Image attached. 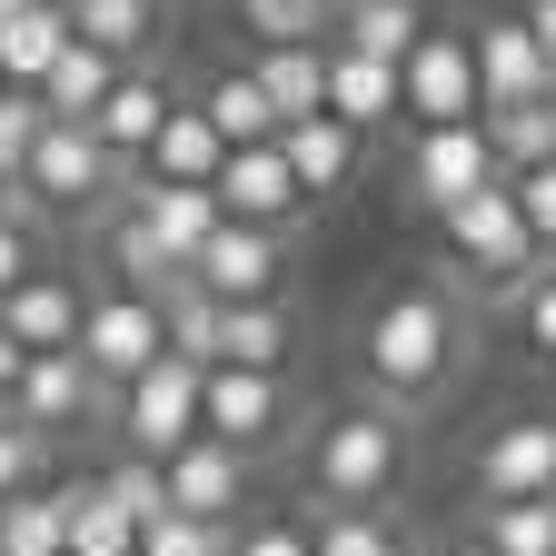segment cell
<instances>
[{
    "label": "cell",
    "mask_w": 556,
    "mask_h": 556,
    "mask_svg": "<svg viewBox=\"0 0 556 556\" xmlns=\"http://www.w3.org/2000/svg\"><path fill=\"white\" fill-rule=\"evenodd\" d=\"M160 21H169V0H70V30H80L100 60H119V70H150Z\"/></svg>",
    "instance_id": "18"
},
{
    "label": "cell",
    "mask_w": 556,
    "mask_h": 556,
    "mask_svg": "<svg viewBox=\"0 0 556 556\" xmlns=\"http://www.w3.org/2000/svg\"><path fill=\"white\" fill-rule=\"evenodd\" d=\"M467 358V308L438 289V278H417V289L378 299L368 328H358V368L378 388V407H428Z\"/></svg>",
    "instance_id": "1"
},
{
    "label": "cell",
    "mask_w": 556,
    "mask_h": 556,
    "mask_svg": "<svg viewBox=\"0 0 556 556\" xmlns=\"http://www.w3.org/2000/svg\"><path fill=\"white\" fill-rule=\"evenodd\" d=\"M308 477H318V497L328 507H388L397 497V477H407V428H397V407H348L318 428L308 447Z\"/></svg>",
    "instance_id": "2"
},
{
    "label": "cell",
    "mask_w": 556,
    "mask_h": 556,
    "mask_svg": "<svg viewBox=\"0 0 556 556\" xmlns=\"http://www.w3.org/2000/svg\"><path fill=\"white\" fill-rule=\"evenodd\" d=\"M189 278H199L219 308H268V299H278V278H289V239H268V229H229V219H219V239L199 249Z\"/></svg>",
    "instance_id": "13"
},
{
    "label": "cell",
    "mask_w": 556,
    "mask_h": 556,
    "mask_svg": "<svg viewBox=\"0 0 556 556\" xmlns=\"http://www.w3.org/2000/svg\"><path fill=\"white\" fill-rule=\"evenodd\" d=\"M477 546L486 556H556V497H536V507H486Z\"/></svg>",
    "instance_id": "33"
},
{
    "label": "cell",
    "mask_w": 556,
    "mask_h": 556,
    "mask_svg": "<svg viewBox=\"0 0 556 556\" xmlns=\"http://www.w3.org/2000/svg\"><path fill=\"white\" fill-rule=\"evenodd\" d=\"M438 556H486V546H477V536H457V546H438Z\"/></svg>",
    "instance_id": "46"
},
{
    "label": "cell",
    "mask_w": 556,
    "mask_h": 556,
    "mask_svg": "<svg viewBox=\"0 0 556 556\" xmlns=\"http://www.w3.org/2000/svg\"><path fill=\"white\" fill-rule=\"evenodd\" d=\"M0 208H11V179H0Z\"/></svg>",
    "instance_id": "48"
},
{
    "label": "cell",
    "mask_w": 556,
    "mask_h": 556,
    "mask_svg": "<svg viewBox=\"0 0 556 556\" xmlns=\"http://www.w3.org/2000/svg\"><path fill=\"white\" fill-rule=\"evenodd\" d=\"M407 189H417V208H467L477 189H507V169H497V139H486V119H467V129H417L407 139Z\"/></svg>",
    "instance_id": "9"
},
{
    "label": "cell",
    "mask_w": 556,
    "mask_h": 556,
    "mask_svg": "<svg viewBox=\"0 0 556 556\" xmlns=\"http://www.w3.org/2000/svg\"><path fill=\"white\" fill-rule=\"evenodd\" d=\"M0 556H70V497L50 486H30L21 507H0Z\"/></svg>",
    "instance_id": "31"
},
{
    "label": "cell",
    "mask_w": 556,
    "mask_h": 556,
    "mask_svg": "<svg viewBox=\"0 0 556 556\" xmlns=\"http://www.w3.org/2000/svg\"><path fill=\"white\" fill-rule=\"evenodd\" d=\"M21 368H30V358H21V338L0 328V417H11V397H21Z\"/></svg>",
    "instance_id": "43"
},
{
    "label": "cell",
    "mask_w": 556,
    "mask_h": 556,
    "mask_svg": "<svg viewBox=\"0 0 556 556\" xmlns=\"http://www.w3.org/2000/svg\"><path fill=\"white\" fill-rule=\"evenodd\" d=\"M438 239H447V268L467 278V289H527V278L546 268L536 258V239H527V208H517V189H477L467 208H447L438 219Z\"/></svg>",
    "instance_id": "3"
},
{
    "label": "cell",
    "mask_w": 556,
    "mask_h": 556,
    "mask_svg": "<svg viewBox=\"0 0 556 556\" xmlns=\"http://www.w3.org/2000/svg\"><path fill=\"white\" fill-rule=\"evenodd\" d=\"M169 119H179V100H169L160 70H119V90H110V110H100L90 129H100V150H110L119 169H150V150H160Z\"/></svg>",
    "instance_id": "16"
},
{
    "label": "cell",
    "mask_w": 556,
    "mask_h": 556,
    "mask_svg": "<svg viewBox=\"0 0 556 556\" xmlns=\"http://www.w3.org/2000/svg\"><path fill=\"white\" fill-rule=\"evenodd\" d=\"M219 169H229V139L208 129V110H179L139 179H150V189H219Z\"/></svg>",
    "instance_id": "19"
},
{
    "label": "cell",
    "mask_w": 556,
    "mask_h": 556,
    "mask_svg": "<svg viewBox=\"0 0 556 556\" xmlns=\"http://www.w3.org/2000/svg\"><path fill=\"white\" fill-rule=\"evenodd\" d=\"M249 80L268 90L278 129H299V119H328V50H258V60H249Z\"/></svg>",
    "instance_id": "21"
},
{
    "label": "cell",
    "mask_w": 556,
    "mask_h": 556,
    "mask_svg": "<svg viewBox=\"0 0 556 556\" xmlns=\"http://www.w3.org/2000/svg\"><path fill=\"white\" fill-rule=\"evenodd\" d=\"M417 40H428V11H417V0H358V11L338 21V50H368L388 70H407Z\"/></svg>",
    "instance_id": "27"
},
{
    "label": "cell",
    "mask_w": 556,
    "mask_h": 556,
    "mask_svg": "<svg viewBox=\"0 0 556 556\" xmlns=\"http://www.w3.org/2000/svg\"><path fill=\"white\" fill-rule=\"evenodd\" d=\"M139 556H229L219 527H189V517H160L150 536H139Z\"/></svg>",
    "instance_id": "41"
},
{
    "label": "cell",
    "mask_w": 556,
    "mask_h": 556,
    "mask_svg": "<svg viewBox=\"0 0 556 556\" xmlns=\"http://www.w3.org/2000/svg\"><path fill=\"white\" fill-rule=\"evenodd\" d=\"M477 497L486 507H536V497H556V417L546 407L536 417H507V428L477 447Z\"/></svg>",
    "instance_id": "12"
},
{
    "label": "cell",
    "mask_w": 556,
    "mask_h": 556,
    "mask_svg": "<svg viewBox=\"0 0 556 556\" xmlns=\"http://www.w3.org/2000/svg\"><path fill=\"white\" fill-rule=\"evenodd\" d=\"M199 388H208V368L160 358L150 378L119 397V438H129V457H139V467H169L179 447H199Z\"/></svg>",
    "instance_id": "8"
},
{
    "label": "cell",
    "mask_w": 556,
    "mask_h": 556,
    "mask_svg": "<svg viewBox=\"0 0 556 556\" xmlns=\"http://www.w3.org/2000/svg\"><path fill=\"white\" fill-rule=\"evenodd\" d=\"M119 189H129V169L100 150V129H80V119H50L40 150H30V169H21V199L30 208H60V219H90V208H110Z\"/></svg>",
    "instance_id": "4"
},
{
    "label": "cell",
    "mask_w": 556,
    "mask_h": 556,
    "mask_svg": "<svg viewBox=\"0 0 556 556\" xmlns=\"http://www.w3.org/2000/svg\"><path fill=\"white\" fill-rule=\"evenodd\" d=\"M219 219L229 229H268V239H289L299 219H308V189H299V169H289V150H229V169H219Z\"/></svg>",
    "instance_id": "11"
},
{
    "label": "cell",
    "mask_w": 556,
    "mask_h": 556,
    "mask_svg": "<svg viewBox=\"0 0 556 556\" xmlns=\"http://www.w3.org/2000/svg\"><path fill=\"white\" fill-rule=\"evenodd\" d=\"M110 90H119V60H100L90 40H70V50H60V70L40 80V110H50V119H80V129H90V119L110 110Z\"/></svg>",
    "instance_id": "25"
},
{
    "label": "cell",
    "mask_w": 556,
    "mask_h": 556,
    "mask_svg": "<svg viewBox=\"0 0 556 556\" xmlns=\"http://www.w3.org/2000/svg\"><path fill=\"white\" fill-rule=\"evenodd\" d=\"M70 40H80V30H70L60 0H40L30 21H11V30H0V90H30V100H40V80L60 70V50H70Z\"/></svg>",
    "instance_id": "22"
},
{
    "label": "cell",
    "mask_w": 556,
    "mask_h": 556,
    "mask_svg": "<svg viewBox=\"0 0 556 556\" xmlns=\"http://www.w3.org/2000/svg\"><path fill=\"white\" fill-rule=\"evenodd\" d=\"M397 110H407L417 129H467V119H486L477 40H467V30H428V40H417V60L397 70Z\"/></svg>",
    "instance_id": "7"
},
{
    "label": "cell",
    "mask_w": 556,
    "mask_h": 556,
    "mask_svg": "<svg viewBox=\"0 0 556 556\" xmlns=\"http://www.w3.org/2000/svg\"><path fill=\"white\" fill-rule=\"evenodd\" d=\"M527 21H536V40H546V60H556V0H536Z\"/></svg>",
    "instance_id": "44"
},
{
    "label": "cell",
    "mask_w": 556,
    "mask_h": 556,
    "mask_svg": "<svg viewBox=\"0 0 556 556\" xmlns=\"http://www.w3.org/2000/svg\"><path fill=\"white\" fill-rule=\"evenodd\" d=\"M40 11V0H0V30H11V21H30Z\"/></svg>",
    "instance_id": "45"
},
{
    "label": "cell",
    "mask_w": 556,
    "mask_h": 556,
    "mask_svg": "<svg viewBox=\"0 0 556 556\" xmlns=\"http://www.w3.org/2000/svg\"><path fill=\"white\" fill-rule=\"evenodd\" d=\"M199 110H208V129H219L229 150H268V139H278V110H268V90L249 80V70H219Z\"/></svg>",
    "instance_id": "29"
},
{
    "label": "cell",
    "mask_w": 556,
    "mask_h": 556,
    "mask_svg": "<svg viewBox=\"0 0 556 556\" xmlns=\"http://www.w3.org/2000/svg\"><path fill=\"white\" fill-rule=\"evenodd\" d=\"M0 328L21 338V358H60V348H80V328H90V299H80V278L70 268H40L30 289L0 308Z\"/></svg>",
    "instance_id": "17"
},
{
    "label": "cell",
    "mask_w": 556,
    "mask_h": 556,
    "mask_svg": "<svg viewBox=\"0 0 556 556\" xmlns=\"http://www.w3.org/2000/svg\"><path fill=\"white\" fill-rule=\"evenodd\" d=\"M160 358H169V318H160V299L100 289V299H90V328H80V368H90L110 397H129Z\"/></svg>",
    "instance_id": "5"
},
{
    "label": "cell",
    "mask_w": 556,
    "mask_h": 556,
    "mask_svg": "<svg viewBox=\"0 0 556 556\" xmlns=\"http://www.w3.org/2000/svg\"><path fill=\"white\" fill-rule=\"evenodd\" d=\"M278 150H289L308 199H328V189H348V169H358V129L348 119H299V129H278Z\"/></svg>",
    "instance_id": "26"
},
{
    "label": "cell",
    "mask_w": 556,
    "mask_h": 556,
    "mask_svg": "<svg viewBox=\"0 0 556 556\" xmlns=\"http://www.w3.org/2000/svg\"><path fill=\"white\" fill-rule=\"evenodd\" d=\"M21 189H11V208H0V308H11L21 289H30V278H40V239H30V219H21Z\"/></svg>",
    "instance_id": "36"
},
{
    "label": "cell",
    "mask_w": 556,
    "mask_h": 556,
    "mask_svg": "<svg viewBox=\"0 0 556 556\" xmlns=\"http://www.w3.org/2000/svg\"><path fill=\"white\" fill-rule=\"evenodd\" d=\"M60 497H70V556H139V536H150V527H139L100 477H90V486H60Z\"/></svg>",
    "instance_id": "28"
},
{
    "label": "cell",
    "mask_w": 556,
    "mask_h": 556,
    "mask_svg": "<svg viewBox=\"0 0 556 556\" xmlns=\"http://www.w3.org/2000/svg\"><path fill=\"white\" fill-rule=\"evenodd\" d=\"M160 318H169V358H189V368H208V358H219V299H208L199 278L160 289Z\"/></svg>",
    "instance_id": "32"
},
{
    "label": "cell",
    "mask_w": 556,
    "mask_h": 556,
    "mask_svg": "<svg viewBox=\"0 0 556 556\" xmlns=\"http://www.w3.org/2000/svg\"><path fill=\"white\" fill-rule=\"evenodd\" d=\"M160 486H169V517L229 536V517H239V497H249V457H229L219 438H199V447H179V457L160 467Z\"/></svg>",
    "instance_id": "15"
},
{
    "label": "cell",
    "mask_w": 556,
    "mask_h": 556,
    "mask_svg": "<svg viewBox=\"0 0 556 556\" xmlns=\"http://www.w3.org/2000/svg\"><path fill=\"white\" fill-rule=\"evenodd\" d=\"M328 11H338V21H348V11H358V0H328Z\"/></svg>",
    "instance_id": "47"
},
{
    "label": "cell",
    "mask_w": 556,
    "mask_h": 556,
    "mask_svg": "<svg viewBox=\"0 0 556 556\" xmlns=\"http://www.w3.org/2000/svg\"><path fill=\"white\" fill-rule=\"evenodd\" d=\"M60 11H70V0H60Z\"/></svg>",
    "instance_id": "49"
},
{
    "label": "cell",
    "mask_w": 556,
    "mask_h": 556,
    "mask_svg": "<svg viewBox=\"0 0 556 556\" xmlns=\"http://www.w3.org/2000/svg\"><path fill=\"white\" fill-rule=\"evenodd\" d=\"M517 189V208H527V239H536V258L556 268V160L546 169H527V179H507Z\"/></svg>",
    "instance_id": "39"
},
{
    "label": "cell",
    "mask_w": 556,
    "mask_h": 556,
    "mask_svg": "<svg viewBox=\"0 0 556 556\" xmlns=\"http://www.w3.org/2000/svg\"><path fill=\"white\" fill-rule=\"evenodd\" d=\"M477 90H486V119H517V110H546L556 100V60L536 40V21H477Z\"/></svg>",
    "instance_id": "10"
},
{
    "label": "cell",
    "mask_w": 556,
    "mask_h": 556,
    "mask_svg": "<svg viewBox=\"0 0 556 556\" xmlns=\"http://www.w3.org/2000/svg\"><path fill=\"white\" fill-rule=\"evenodd\" d=\"M100 486H110V497H119L139 527H160V517H169V486H160V467H139V457H129V467H110Z\"/></svg>",
    "instance_id": "40"
},
{
    "label": "cell",
    "mask_w": 556,
    "mask_h": 556,
    "mask_svg": "<svg viewBox=\"0 0 556 556\" xmlns=\"http://www.w3.org/2000/svg\"><path fill=\"white\" fill-rule=\"evenodd\" d=\"M229 556H318V546H308V527H249V536H229Z\"/></svg>",
    "instance_id": "42"
},
{
    "label": "cell",
    "mask_w": 556,
    "mask_h": 556,
    "mask_svg": "<svg viewBox=\"0 0 556 556\" xmlns=\"http://www.w3.org/2000/svg\"><path fill=\"white\" fill-rule=\"evenodd\" d=\"M289 348H299V318L289 308H219V358L208 368H258V378H289Z\"/></svg>",
    "instance_id": "20"
},
{
    "label": "cell",
    "mask_w": 556,
    "mask_h": 556,
    "mask_svg": "<svg viewBox=\"0 0 556 556\" xmlns=\"http://www.w3.org/2000/svg\"><path fill=\"white\" fill-rule=\"evenodd\" d=\"M40 447H50V438H30L21 417H0V507H21V497H30V477H40Z\"/></svg>",
    "instance_id": "38"
},
{
    "label": "cell",
    "mask_w": 556,
    "mask_h": 556,
    "mask_svg": "<svg viewBox=\"0 0 556 556\" xmlns=\"http://www.w3.org/2000/svg\"><path fill=\"white\" fill-rule=\"evenodd\" d=\"M239 21L258 50H328L338 40V11L328 0H239Z\"/></svg>",
    "instance_id": "30"
},
{
    "label": "cell",
    "mask_w": 556,
    "mask_h": 556,
    "mask_svg": "<svg viewBox=\"0 0 556 556\" xmlns=\"http://www.w3.org/2000/svg\"><path fill=\"white\" fill-rule=\"evenodd\" d=\"M129 219H150V229L199 268V249L219 239V189H150V179H139V189H129Z\"/></svg>",
    "instance_id": "23"
},
{
    "label": "cell",
    "mask_w": 556,
    "mask_h": 556,
    "mask_svg": "<svg viewBox=\"0 0 556 556\" xmlns=\"http://www.w3.org/2000/svg\"><path fill=\"white\" fill-rule=\"evenodd\" d=\"M388 110H397V70H388V60H368V50H338V40H328V119L378 129Z\"/></svg>",
    "instance_id": "24"
},
{
    "label": "cell",
    "mask_w": 556,
    "mask_h": 556,
    "mask_svg": "<svg viewBox=\"0 0 556 556\" xmlns=\"http://www.w3.org/2000/svg\"><path fill=\"white\" fill-rule=\"evenodd\" d=\"M308 546H318V556H407L397 527H388V517H358V507H328V517L308 527Z\"/></svg>",
    "instance_id": "34"
},
{
    "label": "cell",
    "mask_w": 556,
    "mask_h": 556,
    "mask_svg": "<svg viewBox=\"0 0 556 556\" xmlns=\"http://www.w3.org/2000/svg\"><path fill=\"white\" fill-rule=\"evenodd\" d=\"M11 417H21L30 438H50V428H80V417H119V397L80 368V348H60V358H30V368H21Z\"/></svg>",
    "instance_id": "14"
},
{
    "label": "cell",
    "mask_w": 556,
    "mask_h": 556,
    "mask_svg": "<svg viewBox=\"0 0 556 556\" xmlns=\"http://www.w3.org/2000/svg\"><path fill=\"white\" fill-rule=\"evenodd\" d=\"M507 318H517V338L536 348V358L556 368V268H536V278H527V289L507 299Z\"/></svg>",
    "instance_id": "37"
},
{
    "label": "cell",
    "mask_w": 556,
    "mask_h": 556,
    "mask_svg": "<svg viewBox=\"0 0 556 556\" xmlns=\"http://www.w3.org/2000/svg\"><path fill=\"white\" fill-rule=\"evenodd\" d=\"M299 428V388L289 378H258V368H208L199 388V438H219L229 457H258Z\"/></svg>",
    "instance_id": "6"
},
{
    "label": "cell",
    "mask_w": 556,
    "mask_h": 556,
    "mask_svg": "<svg viewBox=\"0 0 556 556\" xmlns=\"http://www.w3.org/2000/svg\"><path fill=\"white\" fill-rule=\"evenodd\" d=\"M40 129H50V110L30 100V90H0V179L21 189V169H30V150H40Z\"/></svg>",
    "instance_id": "35"
}]
</instances>
